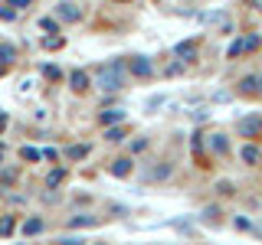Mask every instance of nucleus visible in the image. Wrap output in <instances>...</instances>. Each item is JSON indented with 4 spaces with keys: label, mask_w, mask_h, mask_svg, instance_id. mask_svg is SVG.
I'll return each mask as SVG.
<instances>
[{
    "label": "nucleus",
    "mask_w": 262,
    "mask_h": 245,
    "mask_svg": "<svg viewBox=\"0 0 262 245\" xmlns=\"http://www.w3.org/2000/svg\"><path fill=\"white\" fill-rule=\"evenodd\" d=\"M95 82H98V88H105V92H115V88H121V85H125V72H121V62L102 65V69L95 72Z\"/></svg>",
    "instance_id": "obj_1"
},
{
    "label": "nucleus",
    "mask_w": 262,
    "mask_h": 245,
    "mask_svg": "<svg viewBox=\"0 0 262 245\" xmlns=\"http://www.w3.org/2000/svg\"><path fill=\"white\" fill-rule=\"evenodd\" d=\"M252 49H259V36H243V39H236V43L226 49V56H229V59H236V56L252 53Z\"/></svg>",
    "instance_id": "obj_2"
},
{
    "label": "nucleus",
    "mask_w": 262,
    "mask_h": 245,
    "mask_svg": "<svg viewBox=\"0 0 262 245\" xmlns=\"http://www.w3.org/2000/svg\"><path fill=\"white\" fill-rule=\"evenodd\" d=\"M259 131H262V118H259V114H249V118L239 121V134L243 137H256Z\"/></svg>",
    "instance_id": "obj_3"
},
{
    "label": "nucleus",
    "mask_w": 262,
    "mask_h": 245,
    "mask_svg": "<svg viewBox=\"0 0 262 245\" xmlns=\"http://www.w3.org/2000/svg\"><path fill=\"white\" fill-rule=\"evenodd\" d=\"M239 157H243V163H249V167H256V163H262V147H256V144H243Z\"/></svg>",
    "instance_id": "obj_4"
},
{
    "label": "nucleus",
    "mask_w": 262,
    "mask_h": 245,
    "mask_svg": "<svg viewBox=\"0 0 262 245\" xmlns=\"http://www.w3.org/2000/svg\"><path fill=\"white\" fill-rule=\"evenodd\" d=\"M259 85H262L259 76H246V79L239 82V92H243V95H259Z\"/></svg>",
    "instance_id": "obj_5"
},
{
    "label": "nucleus",
    "mask_w": 262,
    "mask_h": 245,
    "mask_svg": "<svg viewBox=\"0 0 262 245\" xmlns=\"http://www.w3.org/2000/svg\"><path fill=\"white\" fill-rule=\"evenodd\" d=\"M131 72H135V76H141V79H147L154 69H151V62H147L144 56H135V62H131Z\"/></svg>",
    "instance_id": "obj_6"
},
{
    "label": "nucleus",
    "mask_w": 262,
    "mask_h": 245,
    "mask_svg": "<svg viewBox=\"0 0 262 245\" xmlns=\"http://www.w3.org/2000/svg\"><path fill=\"white\" fill-rule=\"evenodd\" d=\"M56 13H59V16H62L66 23H76L79 16H82V13L76 10V4H59V7H56Z\"/></svg>",
    "instance_id": "obj_7"
},
{
    "label": "nucleus",
    "mask_w": 262,
    "mask_h": 245,
    "mask_svg": "<svg viewBox=\"0 0 262 245\" xmlns=\"http://www.w3.org/2000/svg\"><path fill=\"white\" fill-rule=\"evenodd\" d=\"M210 151H213V154H220V157H223V154H229L226 137H223V134H210Z\"/></svg>",
    "instance_id": "obj_8"
},
{
    "label": "nucleus",
    "mask_w": 262,
    "mask_h": 245,
    "mask_svg": "<svg viewBox=\"0 0 262 245\" xmlns=\"http://www.w3.org/2000/svg\"><path fill=\"white\" fill-rule=\"evenodd\" d=\"M69 82H72V88H76V92H82V88H89V76H85L82 69H76V72H72V76H69Z\"/></svg>",
    "instance_id": "obj_9"
},
{
    "label": "nucleus",
    "mask_w": 262,
    "mask_h": 245,
    "mask_svg": "<svg viewBox=\"0 0 262 245\" xmlns=\"http://www.w3.org/2000/svg\"><path fill=\"white\" fill-rule=\"evenodd\" d=\"M112 174H115V177H128V174H131V160H115Z\"/></svg>",
    "instance_id": "obj_10"
},
{
    "label": "nucleus",
    "mask_w": 262,
    "mask_h": 245,
    "mask_svg": "<svg viewBox=\"0 0 262 245\" xmlns=\"http://www.w3.org/2000/svg\"><path fill=\"white\" fill-rule=\"evenodd\" d=\"M89 154V147H82V144H76V147H69V151H66V157L69 160H82Z\"/></svg>",
    "instance_id": "obj_11"
},
{
    "label": "nucleus",
    "mask_w": 262,
    "mask_h": 245,
    "mask_svg": "<svg viewBox=\"0 0 262 245\" xmlns=\"http://www.w3.org/2000/svg\"><path fill=\"white\" fill-rule=\"evenodd\" d=\"M177 56H190L193 59V53H196V43H177V49H174Z\"/></svg>",
    "instance_id": "obj_12"
},
{
    "label": "nucleus",
    "mask_w": 262,
    "mask_h": 245,
    "mask_svg": "<svg viewBox=\"0 0 262 245\" xmlns=\"http://www.w3.org/2000/svg\"><path fill=\"white\" fill-rule=\"evenodd\" d=\"M23 232H27V235H36V232H43V219H30V223L23 226Z\"/></svg>",
    "instance_id": "obj_13"
},
{
    "label": "nucleus",
    "mask_w": 262,
    "mask_h": 245,
    "mask_svg": "<svg viewBox=\"0 0 262 245\" xmlns=\"http://www.w3.org/2000/svg\"><path fill=\"white\" fill-rule=\"evenodd\" d=\"M121 118H125V111H118V108H115V111H102V121H105V125H112V121H121Z\"/></svg>",
    "instance_id": "obj_14"
},
{
    "label": "nucleus",
    "mask_w": 262,
    "mask_h": 245,
    "mask_svg": "<svg viewBox=\"0 0 262 245\" xmlns=\"http://www.w3.org/2000/svg\"><path fill=\"white\" fill-rule=\"evenodd\" d=\"M125 137V128H108L105 131V141H121Z\"/></svg>",
    "instance_id": "obj_15"
},
{
    "label": "nucleus",
    "mask_w": 262,
    "mask_h": 245,
    "mask_svg": "<svg viewBox=\"0 0 262 245\" xmlns=\"http://www.w3.org/2000/svg\"><path fill=\"white\" fill-rule=\"evenodd\" d=\"M20 157H23V160H33V163H36V160H39V151H36V147H23V151H20Z\"/></svg>",
    "instance_id": "obj_16"
},
{
    "label": "nucleus",
    "mask_w": 262,
    "mask_h": 245,
    "mask_svg": "<svg viewBox=\"0 0 262 245\" xmlns=\"http://www.w3.org/2000/svg\"><path fill=\"white\" fill-rule=\"evenodd\" d=\"M233 226H236V229H239V232H256V226H252V223H249V219H243V216H239V219H236V223H233Z\"/></svg>",
    "instance_id": "obj_17"
},
{
    "label": "nucleus",
    "mask_w": 262,
    "mask_h": 245,
    "mask_svg": "<svg viewBox=\"0 0 262 245\" xmlns=\"http://www.w3.org/2000/svg\"><path fill=\"white\" fill-rule=\"evenodd\" d=\"M92 223H95L92 216H76V219H72L69 226H72V229H82V226H92Z\"/></svg>",
    "instance_id": "obj_18"
},
{
    "label": "nucleus",
    "mask_w": 262,
    "mask_h": 245,
    "mask_svg": "<svg viewBox=\"0 0 262 245\" xmlns=\"http://www.w3.org/2000/svg\"><path fill=\"white\" fill-rule=\"evenodd\" d=\"M62 180H66V170H53L46 183H49V186H56V183H62Z\"/></svg>",
    "instance_id": "obj_19"
},
{
    "label": "nucleus",
    "mask_w": 262,
    "mask_h": 245,
    "mask_svg": "<svg viewBox=\"0 0 262 245\" xmlns=\"http://www.w3.org/2000/svg\"><path fill=\"white\" fill-rule=\"evenodd\" d=\"M13 232V219L7 216V219H0V235H10Z\"/></svg>",
    "instance_id": "obj_20"
},
{
    "label": "nucleus",
    "mask_w": 262,
    "mask_h": 245,
    "mask_svg": "<svg viewBox=\"0 0 262 245\" xmlns=\"http://www.w3.org/2000/svg\"><path fill=\"white\" fill-rule=\"evenodd\" d=\"M190 118H193V121H207V118H210V111H207V108H193V111H190Z\"/></svg>",
    "instance_id": "obj_21"
},
{
    "label": "nucleus",
    "mask_w": 262,
    "mask_h": 245,
    "mask_svg": "<svg viewBox=\"0 0 262 245\" xmlns=\"http://www.w3.org/2000/svg\"><path fill=\"white\" fill-rule=\"evenodd\" d=\"M180 72H184V62H170V65H167V72H164V76H180Z\"/></svg>",
    "instance_id": "obj_22"
},
{
    "label": "nucleus",
    "mask_w": 262,
    "mask_h": 245,
    "mask_svg": "<svg viewBox=\"0 0 262 245\" xmlns=\"http://www.w3.org/2000/svg\"><path fill=\"white\" fill-rule=\"evenodd\" d=\"M13 59V46H0V62H10Z\"/></svg>",
    "instance_id": "obj_23"
},
{
    "label": "nucleus",
    "mask_w": 262,
    "mask_h": 245,
    "mask_svg": "<svg viewBox=\"0 0 262 245\" xmlns=\"http://www.w3.org/2000/svg\"><path fill=\"white\" fill-rule=\"evenodd\" d=\"M158 105H164V95H154L151 102H147V111H154V108H158Z\"/></svg>",
    "instance_id": "obj_24"
},
{
    "label": "nucleus",
    "mask_w": 262,
    "mask_h": 245,
    "mask_svg": "<svg viewBox=\"0 0 262 245\" xmlns=\"http://www.w3.org/2000/svg\"><path fill=\"white\" fill-rule=\"evenodd\" d=\"M43 46H46V49H59V46H62V39H56V36H49V39H46V43H43Z\"/></svg>",
    "instance_id": "obj_25"
},
{
    "label": "nucleus",
    "mask_w": 262,
    "mask_h": 245,
    "mask_svg": "<svg viewBox=\"0 0 262 245\" xmlns=\"http://www.w3.org/2000/svg\"><path fill=\"white\" fill-rule=\"evenodd\" d=\"M10 7H27V4H33V0H7Z\"/></svg>",
    "instance_id": "obj_26"
},
{
    "label": "nucleus",
    "mask_w": 262,
    "mask_h": 245,
    "mask_svg": "<svg viewBox=\"0 0 262 245\" xmlns=\"http://www.w3.org/2000/svg\"><path fill=\"white\" fill-rule=\"evenodd\" d=\"M7 125V114H0V128H4Z\"/></svg>",
    "instance_id": "obj_27"
},
{
    "label": "nucleus",
    "mask_w": 262,
    "mask_h": 245,
    "mask_svg": "<svg viewBox=\"0 0 262 245\" xmlns=\"http://www.w3.org/2000/svg\"><path fill=\"white\" fill-rule=\"evenodd\" d=\"M0 157H4V141H0Z\"/></svg>",
    "instance_id": "obj_28"
},
{
    "label": "nucleus",
    "mask_w": 262,
    "mask_h": 245,
    "mask_svg": "<svg viewBox=\"0 0 262 245\" xmlns=\"http://www.w3.org/2000/svg\"><path fill=\"white\" fill-rule=\"evenodd\" d=\"M256 4H259V10H262V0H256Z\"/></svg>",
    "instance_id": "obj_29"
},
{
    "label": "nucleus",
    "mask_w": 262,
    "mask_h": 245,
    "mask_svg": "<svg viewBox=\"0 0 262 245\" xmlns=\"http://www.w3.org/2000/svg\"><path fill=\"white\" fill-rule=\"evenodd\" d=\"M259 95H262V85H259Z\"/></svg>",
    "instance_id": "obj_30"
}]
</instances>
